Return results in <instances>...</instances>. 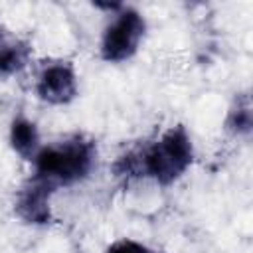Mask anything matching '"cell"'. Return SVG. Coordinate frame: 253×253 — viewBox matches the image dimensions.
<instances>
[{
	"label": "cell",
	"mask_w": 253,
	"mask_h": 253,
	"mask_svg": "<svg viewBox=\"0 0 253 253\" xmlns=\"http://www.w3.org/2000/svg\"><path fill=\"white\" fill-rule=\"evenodd\" d=\"M194 160V146L188 130L178 125L168 128L158 140H154L150 146H146L138 160L134 162V168L142 172V176L152 178L158 184H172L178 180L192 164Z\"/></svg>",
	"instance_id": "obj_2"
},
{
	"label": "cell",
	"mask_w": 253,
	"mask_h": 253,
	"mask_svg": "<svg viewBox=\"0 0 253 253\" xmlns=\"http://www.w3.org/2000/svg\"><path fill=\"white\" fill-rule=\"evenodd\" d=\"M97 148L95 142L75 134L65 140L42 146L36 154L34 162V176L36 180L47 184L51 190L57 186H71L83 180L93 164H95Z\"/></svg>",
	"instance_id": "obj_1"
},
{
	"label": "cell",
	"mask_w": 253,
	"mask_h": 253,
	"mask_svg": "<svg viewBox=\"0 0 253 253\" xmlns=\"http://www.w3.org/2000/svg\"><path fill=\"white\" fill-rule=\"evenodd\" d=\"M144 18L134 8L121 6L103 32L101 57L111 63H119L132 57L144 38Z\"/></svg>",
	"instance_id": "obj_3"
},
{
	"label": "cell",
	"mask_w": 253,
	"mask_h": 253,
	"mask_svg": "<svg viewBox=\"0 0 253 253\" xmlns=\"http://www.w3.org/2000/svg\"><path fill=\"white\" fill-rule=\"evenodd\" d=\"M253 125V115H251V101L249 95H237L233 101V107L229 109L227 117V128L235 134H247Z\"/></svg>",
	"instance_id": "obj_8"
},
{
	"label": "cell",
	"mask_w": 253,
	"mask_h": 253,
	"mask_svg": "<svg viewBox=\"0 0 253 253\" xmlns=\"http://www.w3.org/2000/svg\"><path fill=\"white\" fill-rule=\"evenodd\" d=\"M36 93L49 105H65L73 101L77 95V75L73 65L67 61L45 63L38 73Z\"/></svg>",
	"instance_id": "obj_4"
},
{
	"label": "cell",
	"mask_w": 253,
	"mask_h": 253,
	"mask_svg": "<svg viewBox=\"0 0 253 253\" xmlns=\"http://www.w3.org/2000/svg\"><path fill=\"white\" fill-rule=\"evenodd\" d=\"M30 59V45L0 34V75L18 73Z\"/></svg>",
	"instance_id": "obj_7"
},
{
	"label": "cell",
	"mask_w": 253,
	"mask_h": 253,
	"mask_svg": "<svg viewBox=\"0 0 253 253\" xmlns=\"http://www.w3.org/2000/svg\"><path fill=\"white\" fill-rule=\"evenodd\" d=\"M10 144L24 160H34L42 148L36 123L24 115H18L10 125Z\"/></svg>",
	"instance_id": "obj_6"
},
{
	"label": "cell",
	"mask_w": 253,
	"mask_h": 253,
	"mask_svg": "<svg viewBox=\"0 0 253 253\" xmlns=\"http://www.w3.org/2000/svg\"><path fill=\"white\" fill-rule=\"evenodd\" d=\"M105 253H154L150 251L146 245L138 243V241H132V239H119L115 241Z\"/></svg>",
	"instance_id": "obj_9"
},
{
	"label": "cell",
	"mask_w": 253,
	"mask_h": 253,
	"mask_svg": "<svg viewBox=\"0 0 253 253\" xmlns=\"http://www.w3.org/2000/svg\"><path fill=\"white\" fill-rule=\"evenodd\" d=\"M51 188L36 178H30L26 186L18 192L16 211L28 223H47L49 221V196Z\"/></svg>",
	"instance_id": "obj_5"
}]
</instances>
